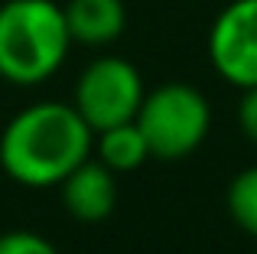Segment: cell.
<instances>
[{
	"mask_svg": "<svg viewBox=\"0 0 257 254\" xmlns=\"http://www.w3.org/2000/svg\"><path fill=\"white\" fill-rule=\"evenodd\" d=\"M94 153V131L72 101H33L0 131V170L26 189H52Z\"/></svg>",
	"mask_w": 257,
	"mask_h": 254,
	"instance_id": "obj_1",
	"label": "cell"
},
{
	"mask_svg": "<svg viewBox=\"0 0 257 254\" xmlns=\"http://www.w3.org/2000/svg\"><path fill=\"white\" fill-rule=\"evenodd\" d=\"M72 33L56 0L0 4V78L20 88L43 85L65 65Z\"/></svg>",
	"mask_w": 257,
	"mask_h": 254,
	"instance_id": "obj_2",
	"label": "cell"
},
{
	"mask_svg": "<svg viewBox=\"0 0 257 254\" xmlns=\"http://www.w3.org/2000/svg\"><path fill=\"white\" fill-rule=\"evenodd\" d=\"M137 124L157 160H186L212 134V101L189 82H163L147 88Z\"/></svg>",
	"mask_w": 257,
	"mask_h": 254,
	"instance_id": "obj_3",
	"label": "cell"
},
{
	"mask_svg": "<svg viewBox=\"0 0 257 254\" xmlns=\"http://www.w3.org/2000/svg\"><path fill=\"white\" fill-rule=\"evenodd\" d=\"M147 98L140 69L124 56H98L78 72L72 104L94 134L114 124L137 121V111Z\"/></svg>",
	"mask_w": 257,
	"mask_h": 254,
	"instance_id": "obj_4",
	"label": "cell"
},
{
	"mask_svg": "<svg viewBox=\"0 0 257 254\" xmlns=\"http://www.w3.org/2000/svg\"><path fill=\"white\" fill-rule=\"evenodd\" d=\"M208 62L234 88L257 85V0H228L208 26Z\"/></svg>",
	"mask_w": 257,
	"mask_h": 254,
	"instance_id": "obj_5",
	"label": "cell"
},
{
	"mask_svg": "<svg viewBox=\"0 0 257 254\" xmlns=\"http://www.w3.org/2000/svg\"><path fill=\"white\" fill-rule=\"evenodd\" d=\"M62 205L75 222L82 225H101L117 209V173L107 170L98 157H88L82 166L69 173L59 183Z\"/></svg>",
	"mask_w": 257,
	"mask_h": 254,
	"instance_id": "obj_6",
	"label": "cell"
},
{
	"mask_svg": "<svg viewBox=\"0 0 257 254\" xmlns=\"http://www.w3.org/2000/svg\"><path fill=\"white\" fill-rule=\"evenodd\" d=\"M62 10L72 43L88 46V49H104L117 43L127 30L124 0H69Z\"/></svg>",
	"mask_w": 257,
	"mask_h": 254,
	"instance_id": "obj_7",
	"label": "cell"
},
{
	"mask_svg": "<svg viewBox=\"0 0 257 254\" xmlns=\"http://www.w3.org/2000/svg\"><path fill=\"white\" fill-rule=\"evenodd\" d=\"M94 157H98L107 170L124 176V173H137L153 153H150V144H147L140 124L127 121V124H114V127H107V131L94 134Z\"/></svg>",
	"mask_w": 257,
	"mask_h": 254,
	"instance_id": "obj_8",
	"label": "cell"
},
{
	"mask_svg": "<svg viewBox=\"0 0 257 254\" xmlns=\"http://www.w3.org/2000/svg\"><path fill=\"white\" fill-rule=\"evenodd\" d=\"M225 209L244 235L257 238V163L244 166L231 176L225 189Z\"/></svg>",
	"mask_w": 257,
	"mask_h": 254,
	"instance_id": "obj_9",
	"label": "cell"
},
{
	"mask_svg": "<svg viewBox=\"0 0 257 254\" xmlns=\"http://www.w3.org/2000/svg\"><path fill=\"white\" fill-rule=\"evenodd\" d=\"M0 254H59V248L39 231L13 228L0 235Z\"/></svg>",
	"mask_w": 257,
	"mask_h": 254,
	"instance_id": "obj_10",
	"label": "cell"
},
{
	"mask_svg": "<svg viewBox=\"0 0 257 254\" xmlns=\"http://www.w3.org/2000/svg\"><path fill=\"white\" fill-rule=\"evenodd\" d=\"M238 127H241V134H244V137L257 147V85L241 91V101H238Z\"/></svg>",
	"mask_w": 257,
	"mask_h": 254,
	"instance_id": "obj_11",
	"label": "cell"
}]
</instances>
